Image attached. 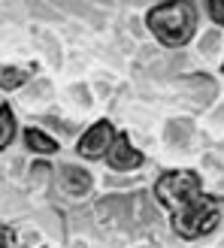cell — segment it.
<instances>
[{
    "instance_id": "cell-1",
    "label": "cell",
    "mask_w": 224,
    "mask_h": 248,
    "mask_svg": "<svg viewBox=\"0 0 224 248\" xmlns=\"http://www.w3.org/2000/svg\"><path fill=\"white\" fill-rule=\"evenodd\" d=\"M158 203L170 212V224L182 239H200L212 233L221 221L215 197L203 194L200 176L191 170H170L155 185Z\"/></svg>"
},
{
    "instance_id": "cell-2",
    "label": "cell",
    "mask_w": 224,
    "mask_h": 248,
    "mask_svg": "<svg viewBox=\"0 0 224 248\" xmlns=\"http://www.w3.org/2000/svg\"><path fill=\"white\" fill-rule=\"evenodd\" d=\"M145 21L160 46L179 48L185 43H191V36L197 31V9L188 0H170V3H158L148 9Z\"/></svg>"
},
{
    "instance_id": "cell-3",
    "label": "cell",
    "mask_w": 224,
    "mask_h": 248,
    "mask_svg": "<svg viewBox=\"0 0 224 248\" xmlns=\"http://www.w3.org/2000/svg\"><path fill=\"white\" fill-rule=\"evenodd\" d=\"M106 160H109L112 170L130 172V170H136V167L145 164V155L140 152V148H133L130 140H128V133L121 130V133L112 136V145H109V152H106Z\"/></svg>"
},
{
    "instance_id": "cell-4",
    "label": "cell",
    "mask_w": 224,
    "mask_h": 248,
    "mask_svg": "<svg viewBox=\"0 0 224 248\" xmlns=\"http://www.w3.org/2000/svg\"><path fill=\"white\" fill-rule=\"evenodd\" d=\"M115 127H112L109 121H97L94 127H88V133L79 140V145H76V152L82 155V157H88V160H97V157H106V152H109V145H112V133Z\"/></svg>"
},
{
    "instance_id": "cell-5",
    "label": "cell",
    "mask_w": 224,
    "mask_h": 248,
    "mask_svg": "<svg viewBox=\"0 0 224 248\" xmlns=\"http://www.w3.org/2000/svg\"><path fill=\"white\" fill-rule=\"evenodd\" d=\"M91 172L82 170V167H64L61 170V182H64V191L73 194V197H82L91 191Z\"/></svg>"
},
{
    "instance_id": "cell-6",
    "label": "cell",
    "mask_w": 224,
    "mask_h": 248,
    "mask_svg": "<svg viewBox=\"0 0 224 248\" xmlns=\"http://www.w3.org/2000/svg\"><path fill=\"white\" fill-rule=\"evenodd\" d=\"M24 140H28V148H31V152H43V155L58 152V142L52 140V136H46L43 130H36V127L24 130Z\"/></svg>"
},
{
    "instance_id": "cell-7",
    "label": "cell",
    "mask_w": 224,
    "mask_h": 248,
    "mask_svg": "<svg viewBox=\"0 0 224 248\" xmlns=\"http://www.w3.org/2000/svg\"><path fill=\"white\" fill-rule=\"evenodd\" d=\"M28 76H31V70H24V67H0V88L16 91L28 82Z\"/></svg>"
},
{
    "instance_id": "cell-8",
    "label": "cell",
    "mask_w": 224,
    "mask_h": 248,
    "mask_svg": "<svg viewBox=\"0 0 224 248\" xmlns=\"http://www.w3.org/2000/svg\"><path fill=\"white\" fill-rule=\"evenodd\" d=\"M12 136H16V115H12V109L0 100V152L12 142Z\"/></svg>"
},
{
    "instance_id": "cell-9",
    "label": "cell",
    "mask_w": 224,
    "mask_h": 248,
    "mask_svg": "<svg viewBox=\"0 0 224 248\" xmlns=\"http://www.w3.org/2000/svg\"><path fill=\"white\" fill-rule=\"evenodd\" d=\"M0 248H18V236L12 227H0Z\"/></svg>"
},
{
    "instance_id": "cell-10",
    "label": "cell",
    "mask_w": 224,
    "mask_h": 248,
    "mask_svg": "<svg viewBox=\"0 0 224 248\" xmlns=\"http://www.w3.org/2000/svg\"><path fill=\"white\" fill-rule=\"evenodd\" d=\"M206 9H209V16H212V21L224 24V0H209Z\"/></svg>"
}]
</instances>
